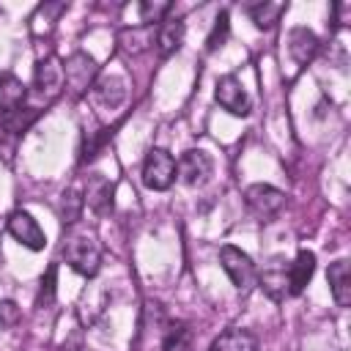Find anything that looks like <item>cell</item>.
I'll list each match as a JSON object with an SVG mask.
<instances>
[{
  "mask_svg": "<svg viewBox=\"0 0 351 351\" xmlns=\"http://www.w3.org/2000/svg\"><path fill=\"white\" fill-rule=\"evenodd\" d=\"M178 170H176V156L165 148H151L145 154V162H143V184L148 189H170V184L176 181Z\"/></svg>",
  "mask_w": 351,
  "mask_h": 351,
  "instance_id": "cell-1",
  "label": "cell"
},
{
  "mask_svg": "<svg viewBox=\"0 0 351 351\" xmlns=\"http://www.w3.org/2000/svg\"><path fill=\"white\" fill-rule=\"evenodd\" d=\"M219 263H222V269H225V274L230 277V282L236 285V291H241V293H247L252 285H255V263H252V258L247 255V252H241L239 247H233V244H225L222 250H219Z\"/></svg>",
  "mask_w": 351,
  "mask_h": 351,
  "instance_id": "cell-2",
  "label": "cell"
},
{
  "mask_svg": "<svg viewBox=\"0 0 351 351\" xmlns=\"http://www.w3.org/2000/svg\"><path fill=\"white\" fill-rule=\"evenodd\" d=\"M63 258H66V263H69L74 271H80V274H85V277H93V274L99 271V261H101L96 241L88 239V236H74V239H69V241L63 244Z\"/></svg>",
  "mask_w": 351,
  "mask_h": 351,
  "instance_id": "cell-3",
  "label": "cell"
},
{
  "mask_svg": "<svg viewBox=\"0 0 351 351\" xmlns=\"http://www.w3.org/2000/svg\"><path fill=\"white\" fill-rule=\"evenodd\" d=\"M244 200H247V208H250L252 214L263 217V219L274 217V214L285 206V195H282L280 189L269 186V184H252V186H247Z\"/></svg>",
  "mask_w": 351,
  "mask_h": 351,
  "instance_id": "cell-4",
  "label": "cell"
},
{
  "mask_svg": "<svg viewBox=\"0 0 351 351\" xmlns=\"http://www.w3.org/2000/svg\"><path fill=\"white\" fill-rule=\"evenodd\" d=\"M176 170H178V176H181L184 184L195 186V184H203V181L211 176L214 162H211V156H208L206 151L192 148V151H184V154H181V159L176 162Z\"/></svg>",
  "mask_w": 351,
  "mask_h": 351,
  "instance_id": "cell-5",
  "label": "cell"
},
{
  "mask_svg": "<svg viewBox=\"0 0 351 351\" xmlns=\"http://www.w3.org/2000/svg\"><path fill=\"white\" fill-rule=\"evenodd\" d=\"M214 99L222 110H228L230 115H247L250 112V96L247 90L241 88V82L236 77H222L217 82V90H214Z\"/></svg>",
  "mask_w": 351,
  "mask_h": 351,
  "instance_id": "cell-6",
  "label": "cell"
},
{
  "mask_svg": "<svg viewBox=\"0 0 351 351\" xmlns=\"http://www.w3.org/2000/svg\"><path fill=\"white\" fill-rule=\"evenodd\" d=\"M8 233H11L19 244H25L27 250H44V244H47L44 230L38 228V222H36L27 211H14V214L8 217Z\"/></svg>",
  "mask_w": 351,
  "mask_h": 351,
  "instance_id": "cell-7",
  "label": "cell"
},
{
  "mask_svg": "<svg viewBox=\"0 0 351 351\" xmlns=\"http://www.w3.org/2000/svg\"><path fill=\"white\" fill-rule=\"evenodd\" d=\"M313 271H315V255H313L310 250H302V252L296 255V261H293V263L288 266V271H285V277H288V293L299 296V293L304 291V285L310 282Z\"/></svg>",
  "mask_w": 351,
  "mask_h": 351,
  "instance_id": "cell-8",
  "label": "cell"
},
{
  "mask_svg": "<svg viewBox=\"0 0 351 351\" xmlns=\"http://www.w3.org/2000/svg\"><path fill=\"white\" fill-rule=\"evenodd\" d=\"M318 36L313 33V30H307V27H293L291 30V36H288V52H291V58L296 60V63H310L313 58H315V52H318Z\"/></svg>",
  "mask_w": 351,
  "mask_h": 351,
  "instance_id": "cell-9",
  "label": "cell"
},
{
  "mask_svg": "<svg viewBox=\"0 0 351 351\" xmlns=\"http://www.w3.org/2000/svg\"><path fill=\"white\" fill-rule=\"evenodd\" d=\"M326 280H329V288H332V296L340 307H348L351 302V269H348V261H335L326 271Z\"/></svg>",
  "mask_w": 351,
  "mask_h": 351,
  "instance_id": "cell-10",
  "label": "cell"
},
{
  "mask_svg": "<svg viewBox=\"0 0 351 351\" xmlns=\"http://www.w3.org/2000/svg\"><path fill=\"white\" fill-rule=\"evenodd\" d=\"M25 96H27L25 82L16 74H11V71H0V110L11 112V110L22 107Z\"/></svg>",
  "mask_w": 351,
  "mask_h": 351,
  "instance_id": "cell-11",
  "label": "cell"
},
{
  "mask_svg": "<svg viewBox=\"0 0 351 351\" xmlns=\"http://www.w3.org/2000/svg\"><path fill=\"white\" fill-rule=\"evenodd\" d=\"M93 74H96V63H93L88 55H74V58H69V63H66V69H63L66 82H69L77 93H82V90L88 88V82H90Z\"/></svg>",
  "mask_w": 351,
  "mask_h": 351,
  "instance_id": "cell-12",
  "label": "cell"
},
{
  "mask_svg": "<svg viewBox=\"0 0 351 351\" xmlns=\"http://www.w3.org/2000/svg\"><path fill=\"white\" fill-rule=\"evenodd\" d=\"M85 200H88V206H90L96 214H110V211H112V184H110L104 176H99V173L90 176Z\"/></svg>",
  "mask_w": 351,
  "mask_h": 351,
  "instance_id": "cell-13",
  "label": "cell"
},
{
  "mask_svg": "<svg viewBox=\"0 0 351 351\" xmlns=\"http://www.w3.org/2000/svg\"><path fill=\"white\" fill-rule=\"evenodd\" d=\"M211 351H258V337L247 329H225L211 343Z\"/></svg>",
  "mask_w": 351,
  "mask_h": 351,
  "instance_id": "cell-14",
  "label": "cell"
},
{
  "mask_svg": "<svg viewBox=\"0 0 351 351\" xmlns=\"http://www.w3.org/2000/svg\"><path fill=\"white\" fill-rule=\"evenodd\" d=\"M181 41H184V22L173 16L162 19V25L156 27V49L162 55H170L181 47Z\"/></svg>",
  "mask_w": 351,
  "mask_h": 351,
  "instance_id": "cell-15",
  "label": "cell"
},
{
  "mask_svg": "<svg viewBox=\"0 0 351 351\" xmlns=\"http://www.w3.org/2000/svg\"><path fill=\"white\" fill-rule=\"evenodd\" d=\"M162 351H195V335L186 324H173L165 335Z\"/></svg>",
  "mask_w": 351,
  "mask_h": 351,
  "instance_id": "cell-16",
  "label": "cell"
},
{
  "mask_svg": "<svg viewBox=\"0 0 351 351\" xmlns=\"http://www.w3.org/2000/svg\"><path fill=\"white\" fill-rule=\"evenodd\" d=\"M60 80H63V71L55 66V60L49 58V60H41L38 66H36V88L44 93H55L58 90V85H60Z\"/></svg>",
  "mask_w": 351,
  "mask_h": 351,
  "instance_id": "cell-17",
  "label": "cell"
},
{
  "mask_svg": "<svg viewBox=\"0 0 351 351\" xmlns=\"http://www.w3.org/2000/svg\"><path fill=\"white\" fill-rule=\"evenodd\" d=\"M36 118H38V110H33V107H16V110H11V112L3 115V129L11 132V134H22Z\"/></svg>",
  "mask_w": 351,
  "mask_h": 351,
  "instance_id": "cell-18",
  "label": "cell"
},
{
  "mask_svg": "<svg viewBox=\"0 0 351 351\" xmlns=\"http://www.w3.org/2000/svg\"><path fill=\"white\" fill-rule=\"evenodd\" d=\"M282 8H285V5H277V3H261V5H252V8H250V16H252V22H255L261 30H269V27L277 25Z\"/></svg>",
  "mask_w": 351,
  "mask_h": 351,
  "instance_id": "cell-19",
  "label": "cell"
},
{
  "mask_svg": "<svg viewBox=\"0 0 351 351\" xmlns=\"http://www.w3.org/2000/svg\"><path fill=\"white\" fill-rule=\"evenodd\" d=\"M96 96H99L104 104H110V107H118V104L123 101L126 90H123V82H121L118 77H104V80L96 85Z\"/></svg>",
  "mask_w": 351,
  "mask_h": 351,
  "instance_id": "cell-20",
  "label": "cell"
},
{
  "mask_svg": "<svg viewBox=\"0 0 351 351\" xmlns=\"http://www.w3.org/2000/svg\"><path fill=\"white\" fill-rule=\"evenodd\" d=\"M80 211H82V197L77 192H66L63 200H60V219L66 225H71L80 217Z\"/></svg>",
  "mask_w": 351,
  "mask_h": 351,
  "instance_id": "cell-21",
  "label": "cell"
},
{
  "mask_svg": "<svg viewBox=\"0 0 351 351\" xmlns=\"http://www.w3.org/2000/svg\"><path fill=\"white\" fill-rule=\"evenodd\" d=\"M225 36H228V11H219V16L214 19V27H211V33H208L206 47H208V49H217V47L225 41Z\"/></svg>",
  "mask_w": 351,
  "mask_h": 351,
  "instance_id": "cell-22",
  "label": "cell"
},
{
  "mask_svg": "<svg viewBox=\"0 0 351 351\" xmlns=\"http://www.w3.org/2000/svg\"><path fill=\"white\" fill-rule=\"evenodd\" d=\"M55 274H58V266L52 263V266L47 269V274L41 277V291H38V307H44V304H49V302L55 299Z\"/></svg>",
  "mask_w": 351,
  "mask_h": 351,
  "instance_id": "cell-23",
  "label": "cell"
},
{
  "mask_svg": "<svg viewBox=\"0 0 351 351\" xmlns=\"http://www.w3.org/2000/svg\"><path fill=\"white\" fill-rule=\"evenodd\" d=\"M170 11V3H140V16L143 22H162V16Z\"/></svg>",
  "mask_w": 351,
  "mask_h": 351,
  "instance_id": "cell-24",
  "label": "cell"
},
{
  "mask_svg": "<svg viewBox=\"0 0 351 351\" xmlns=\"http://www.w3.org/2000/svg\"><path fill=\"white\" fill-rule=\"evenodd\" d=\"M16 318H19V307L11 299H0V329L16 324Z\"/></svg>",
  "mask_w": 351,
  "mask_h": 351,
  "instance_id": "cell-25",
  "label": "cell"
}]
</instances>
